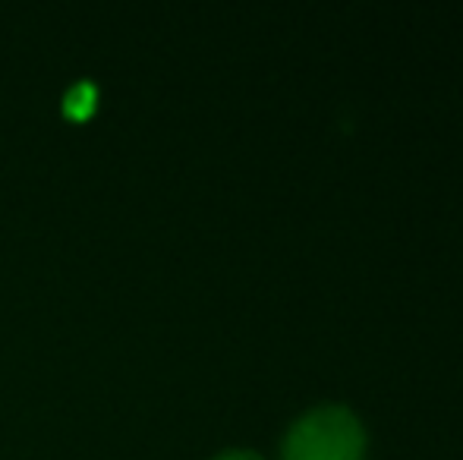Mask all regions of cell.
Wrapping results in <instances>:
<instances>
[{"mask_svg": "<svg viewBox=\"0 0 463 460\" xmlns=\"http://www.w3.org/2000/svg\"><path fill=\"white\" fill-rule=\"evenodd\" d=\"M214 460H262V457L256 451H224V455H218Z\"/></svg>", "mask_w": 463, "mask_h": 460, "instance_id": "3", "label": "cell"}, {"mask_svg": "<svg viewBox=\"0 0 463 460\" xmlns=\"http://www.w3.org/2000/svg\"><path fill=\"white\" fill-rule=\"evenodd\" d=\"M366 432L347 407H316L290 426L280 460H363Z\"/></svg>", "mask_w": 463, "mask_h": 460, "instance_id": "1", "label": "cell"}, {"mask_svg": "<svg viewBox=\"0 0 463 460\" xmlns=\"http://www.w3.org/2000/svg\"><path fill=\"white\" fill-rule=\"evenodd\" d=\"M95 101H98V89L92 82H73V86L67 89V95H63V111L70 117H76V120H82V117H89L95 111Z\"/></svg>", "mask_w": 463, "mask_h": 460, "instance_id": "2", "label": "cell"}]
</instances>
